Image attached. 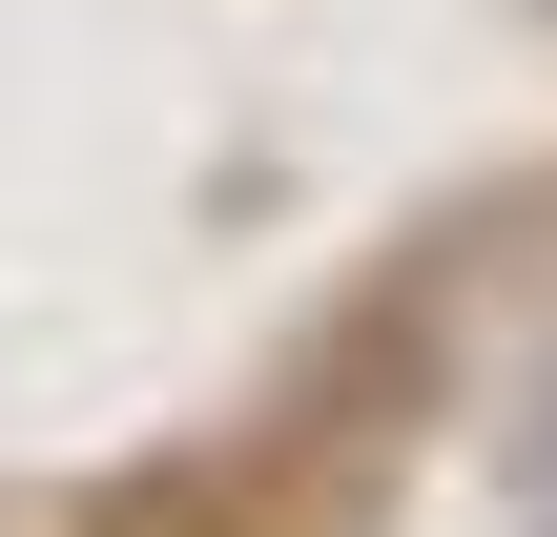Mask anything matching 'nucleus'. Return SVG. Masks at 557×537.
Returning <instances> with one entry per match:
<instances>
[{"mask_svg": "<svg viewBox=\"0 0 557 537\" xmlns=\"http://www.w3.org/2000/svg\"><path fill=\"white\" fill-rule=\"evenodd\" d=\"M496 476H517V537H557V373L517 393V435H496Z\"/></svg>", "mask_w": 557, "mask_h": 537, "instance_id": "nucleus-1", "label": "nucleus"}]
</instances>
